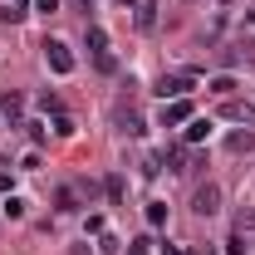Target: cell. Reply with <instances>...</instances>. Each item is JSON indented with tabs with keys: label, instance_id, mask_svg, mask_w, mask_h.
<instances>
[{
	"label": "cell",
	"instance_id": "21",
	"mask_svg": "<svg viewBox=\"0 0 255 255\" xmlns=\"http://www.w3.org/2000/svg\"><path fill=\"white\" fill-rule=\"evenodd\" d=\"M34 10H39V15H54V10H59V0H34Z\"/></svg>",
	"mask_w": 255,
	"mask_h": 255
},
{
	"label": "cell",
	"instance_id": "7",
	"mask_svg": "<svg viewBox=\"0 0 255 255\" xmlns=\"http://www.w3.org/2000/svg\"><path fill=\"white\" fill-rule=\"evenodd\" d=\"M221 118H231V123H246V128H255V108H251V103H236V98H231V103H221Z\"/></svg>",
	"mask_w": 255,
	"mask_h": 255
},
{
	"label": "cell",
	"instance_id": "18",
	"mask_svg": "<svg viewBox=\"0 0 255 255\" xmlns=\"http://www.w3.org/2000/svg\"><path fill=\"white\" fill-rule=\"evenodd\" d=\"M0 20H10V25H15V20H25V5H5V10H0Z\"/></svg>",
	"mask_w": 255,
	"mask_h": 255
},
{
	"label": "cell",
	"instance_id": "12",
	"mask_svg": "<svg viewBox=\"0 0 255 255\" xmlns=\"http://www.w3.org/2000/svg\"><path fill=\"white\" fill-rule=\"evenodd\" d=\"M157 25V5L147 0V5H137V30H152Z\"/></svg>",
	"mask_w": 255,
	"mask_h": 255
},
{
	"label": "cell",
	"instance_id": "16",
	"mask_svg": "<svg viewBox=\"0 0 255 255\" xmlns=\"http://www.w3.org/2000/svg\"><path fill=\"white\" fill-rule=\"evenodd\" d=\"M74 132H79L74 118H64V113H59V118H54V137H74Z\"/></svg>",
	"mask_w": 255,
	"mask_h": 255
},
{
	"label": "cell",
	"instance_id": "19",
	"mask_svg": "<svg viewBox=\"0 0 255 255\" xmlns=\"http://www.w3.org/2000/svg\"><path fill=\"white\" fill-rule=\"evenodd\" d=\"M39 108H44V113H54V118H59V98H54V94H39Z\"/></svg>",
	"mask_w": 255,
	"mask_h": 255
},
{
	"label": "cell",
	"instance_id": "9",
	"mask_svg": "<svg viewBox=\"0 0 255 255\" xmlns=\"http://www.w3.org/2000/svg\"><path fill=\"white\" fill-rule=\"evenodd\" d=\"M206 137H211V118H191L187 123V142L196 147V142H206Z\"/></svg>",
	"mask_w": 255,
	"mask_h": 255
},
{
	"label": "cell",
	"instance_id": "17",
	"mask_svg": "<svg viewBox=\"0 0 255 255\" xmlns=\"http://www.w3.org/2000/svg\"><path fill=\"white\" fill-rule=\"evenodd\" d=\"M128 255H152V241H147V236H137V241H128Z\"/></svg>",
	"mask_w": 255,
	"mask_h": 255
},
{
	"label": "cell",
	"instance_id": "4",
	"mask_svg": "<svg viewBox=\"0 0 255 255\" xmlns=\"http://www.w3.org/2000/svg\"><path fill=\"white\" fill-rule=\"evenodd\" d=\"M44 64H49L54 74H74V54H69V44H64V39H44Z\"/></svg>",
	"mask_w": 255,
	"mask_h": 255
},
{
	"label": "cell",
	"instance_id": "15",
	"mask_svg": "<svg viewBox=\"0 0 255 255\" xmlns=\"http://www.w3.org/2000/svg\"><path fill=\"white\" fill-rule=\"evenodd\" d=\"M167 221V206L162 201H147V226H162Z\"/></svg>",
	"mask_w": 255,
	"mask_h": 255
},
{
	"label": "cell",
	"instance_id": "5",
	"mask_svg": "<svg viewBox=\"0 0 255 255\" xmlns=\"http://www.w3.org/2000/svg\"><path fill=\"white\" fill-rule=\"evenodd\" d=\"M177 123H191V103H187V98L162 103V128H177Z\"/></svg>",
	"mask_w": 255,
	"mask_h": 255
},
{
	"label": "cell",
	"instance_id": "25",
	"mask_svg": "<svg viewBox=\"0 0 255 255\" xmlns=\"http://www.w3.org/2000/svg\"><path fill=\"white\" fill-rule=\"evenodd\" d=\"M20 5H25V0H20Z\"/></svg>",
	"mask_w": 255,
	"mask_h": 255
},
{
	"label": "cell",
	"instance_id": "14",
	"mask_svg": "<svg viewBox=\"0 0 255 255\" xmlns=\"http://www.w3.org/2000/svg\"><path fill=\"white\" fill-rule=\"evenodd\" d=\"M246 147H255V132H251V128H246V132H236V137H231V152H246Z\"/></svg>",
	"mask_w": 255,
	"mask_h": 255
},
{
	"label": "cell",
	"instance_id": "8",
	"mask_svg": "<svg viewBox=\"0 0 255 255\" xmlns=\"http://www.w3.org/2000/svg\"><path fill=\"white\" fill-rule=\"evenodd\" d=\"M20 113H25V98L15 94V89H10V94H0V118H10V123H20Z\"/></svg>",
	"mask_w": 255,
	"mask_h": 255
},
{
	"label": "cell",
	"instance_id": "1",
	"mask_svg": "<svg viewBox=\"0 0 255 255\" xmlns=\"http://www.w3.org/2000/svg\"><path fill=\"white\" fill-rule=\"evenodd\" d=\"M191 89H196V74H162V79H157V98H162V103L187 98Z\"/></svg>",
	"mask_w": 255,
	"mask_h": 255
},
{
	"label": "cell",
	"instance_id": "10",
	"mask_svg": "<svg viewBox=\"0 0 255 255\" xmlns=\"http://www.w3.org/2000/svg\"><path fill=\"white\" fill-rule=\"evenodd\" d=\"M206 89H211V94H221V98H231V94H236V79H231V74H216Z\"/></svg>",
	"mask_w": 255,
	"mask_h": 255
},
{
	"label": "cell",
	"instance_id": "23",
	"mask_svg": "<svg viewBox=\"0 0 255 255\" xmlns=\"http://www.w3.org/2000/svg\"><path fill=\"white\" fill-rule=\"evenodd\" d=\"M5 191H10V172H0V196H5Z\"/></svg>",
	"mask_w": 255,
	"mask_h": 255
},
{
	"label": "cell",
	"instance_id": "6",
	"mask_svg": "<svg viewBox=\"0 0 255 255\" xmlns=\"http://www.w3.org/2000/svg\"><path fill=\"white\" fill-rule=\"evenodd\" d=\"M113 123H118V132H128V137H137V132H142V113H137V108H128V103H118Z\"/></svg>",
	"mask_w": 255,
	"mask_h": 255
},
{
	"label": "cell",
	"instance_id": "22",
	"mask_svg": "<svg viewBox=\"0 0 255 255\" xmlns=\"http://www.w3.org/2000/svg\"><path fill=\"white\" fill-rule=\"evenodd\" d=\"M226 255H246V246H241V236H231V241H226Z\"/></svg>",
	"mask_w": 255,
	"mask_h": 255
},
{
	"label": "cell",
	"instance_id": "11",
	"mask_svg": "<svg viewBox=\"0 0 255 255\" xmlns=\"http://www.w3.org/2000/svg\"><path fill=\"white\" fill-rule=\"evenodd\" d=\"M54 201H59V211H79V191H74V187H59Z\"/></svg>",
	"mask_w": 255,
	"mask_h": 255
},
{
	"label": "cell",
	"instance_id": "24",
	"mask_svg": "<svg viewBox=\"0 0 255 255\" xmlns=\"http://www.w3.org/2000/svg\"><path fill=\"white\" fill-rule=\"evenodd\" d=\"M118 5H137V0H118Z\"/></svg>",
	"mask_w": 255,
	"mask_h": 255
},
{
	"label": "cell",
	"instance_id": "13",
	"mask_svg": "<svg viewBox=\"0 0 255 255\" xmlns=\"http://www.w3.org/2000/svg\"><path fill=\"white\" fill-rule=\"evenodd\" d=\"M0 211H5L10 221H20V216H25V201H20V196H5V201H0Z\"/></svg>",
	"mask_w": 255,
	"mask_h": 255
},
{
	"label": "cell",
	"instance_id": "2",
	"mask_svg": "<svg viewBox=\"0 0 255 255\" xmlns=\"http://www.w3.org/2000/svg\"><path fill=\"white\" fill-rule=\"evenodd\" d=\"M84 39H89V49H94L98 69H103V74H113L118 64H113V54H108V30H103V25H89V34H84Z\"/></svg>",
	"mask_w": 255,
	"mask_h": 255
},
{
	"label": "cell",
	"instance_id": "3",
	"mask_svg": "<svg viewBox=\"0 0 255 255\" xmlns=\"http://www.w3.org/2000/svg\"><path fill=\"white\" fill-rule=\"evenodd\" d=\"M191 211H196V216H216V211H221V187H216V182L196 187L191 191Z\"/></svg>",
	"mask_w": 255,
	"mask_h": 255
},
{
	"label": "cell",
	"instance_id": "20",
	"mask_svg": "<svg viewBox=\"0 0 255 255\" xmlns=\"http://www.w3.org/2000/svg\"><path fill=\"white\" fill-rule=\"evenodd\" d=\"M98 255H118V241L113 236H98Z\"/></svg>",
	"mask_w": 255,
	"mask_h": 255
}]
</instances>
